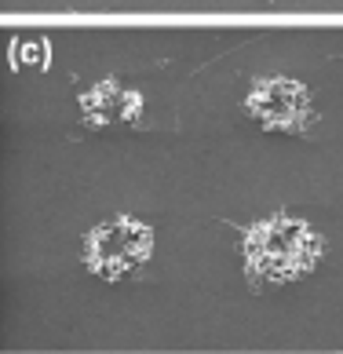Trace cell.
<instances>
[{
    "instance_id": "1",
    "label": "cell",
    "mask_w": 343,
    "mask_h": 354,
    "mask_svg": "<svg viewBox=\"0 0 343 354\" xmlns=\"http://www.w3.org/2000/svg\"><path fill=\"white\" fill-rule=\"evenodd\" d=\"M245 263L259 281L285 285L310 274L322 256V238L303 219L293 216H270L259 219L245 234Z\"/></svg>"
},
{
    "instance_id": "3",
    "label": "cell",
    "mask_w": 343,
    "mask_h": 354,
    "mask_svg": "<svg viewBox=\"0 0 343 354\" xmlns=\"http://www.w3.org/2000/svg\"><path fill=\"white\" fill-rule=\"evenodd\" d=\"M248 113L270 132H299L310 121V99L296 81H259L248 95Z\"/></svg>"
},
{
    "instance_id": "2",
    "label": "cell",
    "mask_w": 343,
    "mask_h": 354,
    "mask_svg": "<svg viewBox=\"0 0 343 354\" xmlns=\"http://www.w3.org/2000/svg\"><path fill=\"white\" fill-rule=\"evenodd\" d=\"M150 230L136 219H110L88 234V267L102 278H124L150 256Z\"/></svg>"
}]
</instances>
